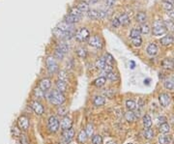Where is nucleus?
Instances as JSON below:
<instances>
[{"label":"nucleus","mask_w":174,"mask_h":144,"mask_svg":"<svg viewBox=\"0 0 174 144\" xmlns=\"http://www.w3.org/2000/svg\"><path fill=\"white\" fill-rule=\"evenodd\" d=\"M152 32H153L154 36L157 37L164 35L166 33V28L164 26V23L160 20H155L153 23V30H152Z\"/></svg>","instance_id":"f257e3e1"},{"label":"nucleus","mask_w":174,"mask_h":144,"mask_svg":"<svg viewBox=\"0 0 174 144\" xmlns=\"http://www.w3.org/2000/svg\"><path fill=\"white\" fill-rule=\"evenodd\" d=\"M49 101H50V103H52L53 105H61L63 103L65 102V96L63 95V93L57 91V90H54V91H52L50 93Z\"/></svg>","instance_id":"f03ea898"},{"label":"nucleus","mask_w":174,"mask_h":144,"mask_svg":"<svg viewBox=\"0 0 174 144\" xmlns=\"http://www.w3.org/2000/svg\"><path fill=\"white\" fill-rule=\"evenodd\" d=\"M52 33L54 34V36L56 37V38L61 39V40H65V41L72 39L73 37L75 36V30L65 32V31H62L61 29H59L58 27H55L54 29H53Z\"/></svg>","instance_id":"7ed1b4c3"},{"label":"nucleus","mask_w":174,"mask_h":144,"mask_svg":"<svg viewBox=\"0 0 174 144\" xmlns=\"http://www.w3.org/2000/svg\"><path fill=\"white\" fill-rule=\"evenodd\" d=\"M75 37L78 42H85L90 38V32L86 27H80L75 32Z\"/></svg>","instance_id":"20e7f679"},{"label":"nucleus","mask_w":174,"mask_h":144,"mask_svg":"<svg viewBox=\"0 0 174 144\" xmlns=\"http://www.w3.org/2000/svg\"><path fill=\"white\" fill-rule=\"evenodd\" d=\"M46 64L47 71H49V74H54L55 72L58 70L57 62H56L55 58L53 57V56H49V57L46 58Z\"/></svg>","instance_id":"39448f33"},{"label":"nucleus","mask_w":174,"mask_h":144,"mask_svg":"<svg viewBox=\"0 0 174 144\" xmlns=\"http://www.w3.org/2000/svg\"><path fill=\"white\" fill-rule=\"evenodd\" d=\"M88 44L90 46L95 48H103V41L98 35H94L88 39Z\"/></svg>","instance_id":"423d86ee"},{"label":"nucleus","mask_w":174,"mask_h":144,"mask_svg":"<svg viewBox=\"0 0 174 144\" xmlns=\"http://www.w3.org/2000/svg\"><path fill=\"white\" fill-rule=\"evenodd\" d=\"M47 126H49V129L50 131L55 133L59 129V122L54 116H50L49 118V121H47Z\"/></svg>","instance_id":"0eeeda50"},{"label":"nucleus","mask_w":174,"mask_h":144,"mask_svg":"<svg viewBox=\"0 0 174 144\" xmlns=\"http://www.w3.org/2000/svg\"><path fill=\"white\" fill-rule=\"evenodd\" d=\"M18 126L20 130L23 131H27L29 129V119L24 115H21V116L18 119Z\"/></svg>","instance_id":"6e6552de"},{"label":"nucleus","mask_w":174,"mask_h":144,"mask_svg":"<svg viewBox=\"0 0 174 144\" xmlns=\"http://www.w3.org/2000/svg\"><path fill=\"white\" fill-rule=\"evenodd\" d=\"M31 107H32L35 113L38 115H42L44 112H45V108H44L42 104H40V103L37 101H33L31 103Z\"/></svg>","instance_id":"1a4fd4ad"},{"label":"nucleus","mask_w":174,"mask_h":144,"mask_svg":"<svg viewBox=\"0 0 174 144\" xmlns=\"http://www.w3.org/2000/svg\"><path fill=\"white\" fill-rule=\"evenodd\" d=\"M62 136H63V139H64V141L66 143H69L71 140L74 138L75 136V131L72 129H68V130H64L63 131V133H62Z\"/></svg>","instance_id":"9d476101"},{"label":"nucleus","mask_w":174,"mask_h":144,"mask_svg":"<svg viewBox=\"0 0 174 144\" xmlns=\"http://www.w3.org/2000/svg\"><path fill=\"white\" fill-rule=\"evenodd\" d=\"M159 101H160V104L163 107H166V106H168V105L170 104V101H171V98H170V96L168 94L166 93H163L161 94L160 97H159Z\"/></svg>","instance_id":"9b49d317"},{"label":"nucleus","mask_w":174,"mask_h":144,"mask_svg":"<svg viewBox=\"0 0 174 144\" xmlns=\"http://www.w3.org/2000/svg\"><path fill=\"white\" fill-rule=\"evenodd\" d=\"M118 20L120 22V25L121 26H127L131 23V18H130L128 14H121L118 17Z\"/></svg>","instance_id":"f8f14e48"},{"label":"nucleus","mask_w":174,"mask_h":144,"mask_svg":"<svg viewBox=\"0 0 174 144\" xmlns=\"http://www.w3.org/2000/svg\"><path fill=\"white\" fill-rule=\"evenodd\" d=\"M64 21H65V22L69 23V24H72V25H74V24H75V23L80 22V18L75 17V15H72L68 14V15H65Z\"/></svg>","instance_id":"ddd939ff"},{"label":"nucleus","mask_w":174,"mask_h":144,"mask_svg":"<svg viewBox=\"0 0 174 144\" xmlns=\"http://www.w3.org/2000/svg\"><path fill=\"white\" fill-rule=\"evenodd\" d=\"M73 125L72 120L69 117H63V119L61 120V123H60V127L62 128V130H68L71 129Z\"/></svg>","instance_id":"4468645a"},{"label":"nucleus","mask_w":174,"mask_h":144,"mask_svg":"<svg viewBox=\"0 0 174 144\" xmlns=\"http://www.w3.org/2000/svg\"><path fill=\"white\" fill-rule=\"evenodd\" d=\"M58 27L59 29H61L62 31H65V32H68V31H74L75 28L74 25H72V24H69L67 22H65L64 20L61 21L60 23H58V25L56 26Z\"/></svg>","instance_id":"2eb2a0df"},{"label":"nucleus","mask_w":174,"mask_h":144,"mask_svg":"<svg viewBox=\"0 0 174 144\" xmlns=\"http://www.w3.org/2000/svg\"><path fill=\"white\" fill-rule=\"evenodd\" d=\"M146 52L148 55L150 56H155L158 53V46L155 43H151L148 45L147 48H146Z\"/></svg>","instance_id":"dca6fc26"},{"label":"nucleus","mask_w":174,"mask_h":144,"mask_svg":"<svg viewBox=\"0 0 174 144\" xmlns=\"http://www.w3.org/2000/svg\"><path fill=\"white\" fill-rule=\"evenodd\" d=\"M50 86H51V82H50V79H44L41 80L39 83V88L42 89L43 91L49 90L50 88Z\"/></svg>","instance_id":"f3484780"},{"label":"nucleus","mask_w":174,"mask_h":144,"mask_svg":"<svg viewBox=\"0 0 174 144\" xmlns=\"http://www.w3.org/2000/svg\"><path fill=\"white\" fill-rule=\"evenodd\" d=\"M160 42H161V44H162L163 46H171L172 44H174V38L172 36H170V35H166V36L163 37V38L161 39Z\"/></svg>","instance_id":"a211bd4d"},{"label":"nucleus","mask_w":174,"mask_h":144,"mask_svg":"<svg viewBox=\"0 0 174 144\" xmlns=\"http://www.w3.org/2000/svg\"><path fill=\"white\" fill-rule=\"evenodd\" d=\"M87 17L90 18V20H101L100 18V11L99 10H89L87 12Z\"/></svg>","instance_id":"6ab92c4d"},{"label":"nucleus","mask_w":174,"mask_h":144,"mask_svg":"<svg viewBox=\"0 0 174 144\" xmlns=\"http://www.w3.org/2000/svg\"><path fill=\"white\" fill-rule=\"evenodd\" d=\"M69 44H67L66 42H61V43H59L57 46H56V48H55V51H58L60 52H62V53H64V54L66 55V53H67L69 51Z\"/></svg>","instance_id":"aec40b11"},{"label":"nucleus","mask_w":174,"mask_h":144,"mask_svg":"<svg viewBox=\"0 0 174 144\" xmlns=\"http://www.w3.org/2000/svg\"><path fill=\"white\" fill-rule=\"evenodd\" d=\"M77 8L81 12L82 14H83V13H87V12L90 10V6L88 5L87 3L84 1V0H83V1H80V2L77 3Z\"/></svg>","instance_id":"412c9836"},{"label":"nucleus","mask_w":174,"mask_h":144,"mask_svg":"<svg viewBox=\"0 0 174 144\" xmlns=\"http://www.w3.org/2000/svg\"><path fill=\"white\" fill-rule=\"evenodd\" d=\"M172 137L167 134H163L159 136V142L160 144H171L172 143Z\"/></svg>","instance_id":"4be33fe9"},{"label":"nucleus","mask_w":174,"mask_h":144,"mask_svg":"<svg viewBox=\"0 0 174 144\" xmlns=\"http://www.w3.org/2000/svg\"><path fill=\"white\" fill-rule=\"evenodd\" d=\"M135 20H137V22H139L140 24L146 23L147 15H146V14L144 13V12H139V13H137V15H135Z\"/></svg>","instance_id":"5701e85b"},{"label":"nucleus","mask_w":174,"mask_h":144,"mask_svg":"<svg viewBox=\"0 0 174 144\" xmlns=\"http://www.w3.org/2000/svg\"><path fill=\"white\" fill-rule=\"evenodd\" d=\"M162 65H163V67L164 69H166V70H173V68H174L173 61L170 60V59H168V58L164 59V60L163 61Z\"/></svg>","instance_id":"b1692460"},{"label":"nucleus","mask_w":174,"mask_h":144,"mask_svg":"<svg viewBox=\"0 0 174 144\" xmlns=\"http://www.w3.org/2000/svg\"><path fill=\"white\" fill-rule=\"evenodd\" d=\"M56 89H57V91L61 93L65 92L66 89H67V83L62 80H58L57 82H56Z\"/></svg>","instance_id":"393cba45"},{"label":"nucleus","mask_w":174,"mask_h":144,"mask_svg":"<svg viewBox=\"0 0 174 144\" xmlns=\"http://www.w3.org/2000/svg\"><path fill=\"white\" fill-rule=\"evenodd\" d=\"M106 104V99L103 96H96L94 98V105L96 106H102Z\"/></svg>","instance_id":"a878e982"},{"label":"nucleus","mask_w":174,"mask_h":144,"mask_svg":"<svg viewBox=\"0 0 174 144\" xmlns=\"http://www.w3.org/2000/svg\"><path fill=\"white\" fill-rule=\"evenodd\" d=\"M106 60H104V57H101L99 59H97L96 63H95V66H96L97 69H99V70H104V68L106 67Z\"/></svg>","instance_id":"bb28decb"},{"label":"nucleus","mask_w":174,"mask_h":144,"mask_svg":"<svg viewBox=\"0 0 174 144\" xmlns=\"http://www.w3.org/2000/svg\"><path fill=\"white\" fill-rule=\"evenodd\" d=\"M125 118H126V120H127L128 122H135L137 119V116L132 111L129 110L127 113L125 114Z\"/></svg>","instance_id":"cd10ccee"},{"label":"nucleus","mask_w":174,"mask_h":144,"mask_svg":"<svg viewBox=\"0 0 174 144\" xmlns=\"http://www.w3.org/2000/svg\"><path fill=\"white\" fill-rule=\"evenodd\" d=\"M106 77H98L97 79L94 80V85L97 86V87H102V86L104 85V84H106Z\"/></svg>","instance_id":"c85d7f7f"},{"label":"nucleus","mask_w":174,"mask_h":144,"mask_svg":"<svg viewBox=\"0 0 174 144\" xmlns=\"http://www.w3.org/2000/svg\"><path fill=\"white\" fill-rule=\"evenodd\" d=\"M143 125H144V127L146 128H150L152 126V118L149 114H145L144 116H143Z\"/></svg>","instance_id":"c756f323"},{"label":"nucleus","mask_w":174,"mask_h":144,"mask_svg":"<svg viewBox=\"0 0 174 144\" xmlns=\"http://www.w3.org/2000/svg\"><path fill=\"white\" fill-rule=\"evenodd\" d=\"M159 130L162 133H169V131H170V125L168 123H163V124H161L160 125V127H159Z\"/></svg>","instance_id":"7c9ffc66"},{"label":"nucleus","mask_w":174,"mask_h":144,"mask_svg":"<svg viewBox=\"0 0 174 144\" xmlns=\"http://www.w3.org/2000/svg\"><path fill=\"white\" fill-rule=\"evenodd\" d=\"M87 138H88V136L86 134V133H85V131H80L77 136V141L80 143H84L87 140Z\"/></svg>","instance_id":"2f4dec72"},{"label":"nucleus","mask_w":174,"mask_h":144,"mask_svg":"<svg viewBox=\"0 0 174 144\" xmlns=\"http://www.w3.org/2000/svg\"><path fill=\"white\" fill-rule=\"evenodd\" d=\"M69 14L72 15H75V17H77V18H81V17H82V13L78 10L77 7H73V8L70 9Z\"/></svg>","instance_id":"473e14b6"},{"label":"nucleus","mask_w":174,"mask_h":144,"mask_svg":"<svg viewBox=\"0 0 174 144\" xmlns=\"http://www.w3.org/2000/svg\"><path fill=\"white\" fill-rule=\"evenodd\" d=\"M139 31H140L141 34H148L150 32V26L148 25L147 23H142L140 24V26H139Z\"/></svg>","instance_id":"72a5a7b5"},{"label":"nucleus","mask_w":174,"mask_h":144,"mask_svg":"<svg viewBox=\"0 0 174 144\" xmlns=\"http://www.w3.org/2000/svg\"><path fill=\"white\" fill-rule=\"evenodd\" d=\"M104 60H106V63L107 64V65H110V66H112L113 65V63H114V58H113V56L110 54V53H106L104 54Z\"/></svg>","instance_id":"f704fd0d"},{"label":"nucleus","mask_w":174,"mask_h":144,"mask_svg":"<svg viewBox=\"0 0 174 144\" xmlns=\"http://www.w3.org/2000/svg\"><path fill=\"white\" fill-rule=\"evenodd\" d=\"M140 35H141V33L138 28H132L131 30V33H130V38L131 39L138 38V37H140Z\"/></svg>","instance_id":"c9c22d12"},{"label":"nucleus","mask_w":174,"mask_h":144,"mask_svg":"<svg viewBox=\"0 0 174 144\" xmlns=\"http://www.w3.org/2000/svg\"><path fill=\"white\" fill-rule=\"evenodd\" d=\"M126 106H127L129 110L132 111L137 108V104H135V102L132 101V100H128V101L126 102Z\"/></svg>","instance_id":"e433bc0d"},{"label":"nucleus","mask_w":174,"mask_h":144,"mask_svg":"<svg viewBox=\"0 0 174 144\" xmlns=\"http://www.w3.org/2000/svg\"><path fill=\"white\" fill-rule=\"evenodd\" d=\"M77 55L80 58H85L87 55V51L84 48H78L77 49Z\"/></svg>","instance_id":"4c0bfd02"},{"label":"nucleus","mask_w":174,"mask_h":144,"mask_svg":"<svg viewBox=\"0 0 174 144\" xmlns=\"http://www.w3.org/2000/svg\"><path fill=\"white\" fill-rule=\"evenodd\" d=\"M144 136L147 139H152L154 137V131L150 129V128H147L144 131Z\"/></svg>","instance_id":"58836bf2"},{"label":"nucleus","mask_w":174,"mask_h":144,"mask_svg":"<svg viewBox=\"0 0 174 144\" xmlns=\"http://www.w3.org/2000/svg\"><path fill=\"white\" fill-rule=\"evenodd\" d=\"M34 95L37 97L38 99H44L45 97V91H43L42 89H40L39 87L34 90Z\"/></svg>","instance_id":"ea45409f"},{"label":"nucleus","mask_w":174,"mask_h":144,"mask_svg":"<svg viewBox=\"0 0 174 144\" xmlns=\"http://www.w3.org/2000/svg\"><path fill=\"white\" fill-rule=\"evenodd\" d=\"M58 77H59V80L64 81V82H66V83L68 82V74H67V73H66V72L60 71L59 72V74H58Z\"/></svg>","instance_id":"a19ab883"},{"label":"nucleus","mask_w":174,"mask_h":144,"mask_svg":"<svg viewBox=\"0 0 174 144\" xmlns=\"http://www.w3.org/2000/svg\"><path fill=\"white\" fill-rule=\"evenodd\" d=\"M131 40H132V44L134 45V46H135V48H138V46H140L142 45L141 37H138V38H134V39H131Z\"/></svg>","instance_id":"79ce46f5"},{"label":"nucleus","mask_w":174,"mask_h":144,"mask_svg":"<svg viewBox=\"0 0 174 144\" xmlns=\"http://www.w3.org/2000/svg\"><path fill=\"white\" fill-rule=\"evenodd\" d=\"M92 142L93 144H102L103 143V137L99 136V134H96V136H93L92 137Z\"/></svg>","instance_id":"37998d69"},{"label":"nucleus","mask_w":174,"mask_h":144,"mask_svg":"<svg viewBox=\"0 0 174 144\" xmlns=\"http://www.w3.org/2000/svg\"><path fill=\"white\" fill-rule=\"evenodd\" d=\"M106 79H109V80H111V81H114V80H116L117 79H118V77H117L116 73H114L113 71H111V72H109V73L106 74Z\"/></svg>","instance_id":"c03bdc74"},{"label":"nucleus","mask_w":174,"mask_h":144,"mask_svg":"<svg viewBox=\"0 0 174 144\" xmlns=\"http://www.w3.org/2000/svg\"><path fill=\"white\" fill-rule=\"evenodd\" d=\"M100 11V18L101 20H104V18H106L109 15V10L107 9H104V10H99Z\"/></svg>","instance_id":"a18cd8bd"},{"label":"nucleus","mask_w":174,"mask_h":144,"mask_svg":"<svg viewBox=\"0 0 174 144\" xmlns=\"http://www.w3.org/2000/svg\"><path fill=\"white\" fill-rule=\"evenodd\" d=\"M164 87H166V89H168V90H172L174 88V81L171 80V79L166 80V81H164Z\"/></svg>","instance_id":"49530a36"},{"label":"nucleus","mask_w":174,"mask_h":144,"mask_svg":"<svg viewBox=\"0 0 174 144\" xmlns=\"http://www.w3.org/2000/svg\"><path fill=\"white\" fill-rule=\"evenodd\" d=\"M164 26H166V30H169V31H174V22H172L171 20H168V21H164Z\"/></svg>","instance_id":"de8ad7c7"},{"label":"nucleus","mask_w":174,"mask_h":144,"mask_svg":"<svg viewBox=\"0 0 174 144\" xmlns=\"http://www.w3.org/2000/svg\"><path fill=\"white\" fill-rule=\"evenodd\" d=\"M110 24H111V26L113 28H119L120 26V22L118 20V18H113L111 20H110Z\"/></svg>","instance_id":"09e8293b"},{"label":"nucleus","mask_w":174,"mask_h":144,"mask_svg":"<svg viewBox=\"0 0 174 144\" xmlns=\"http://www.w3.org/2000/svg\"><path fill=\"white\" fill-rule=\"evenodd\" d=\"M93 131H94L93 125L92 124H88L87 127H86V129H85V133H86V134L88 136H92V134H93Z\"/></svg>","instance_id":"8fccbe9b"},{"label":"nucleus","mask_w":174,"mask_h":144,"mask_svg":"<svg viewBox=\"0 0 174 144\" xmlns=\"http://www.w3.org/2000/svg\"><path fill=\"white\" fill-rule=\"evenodd\" d=\"M163 7L164 10H166L167 12H169V11L173 10V5H172V4H170V3L163 2Z\"/></svg>","instance_id":"3c124183"},{"label":"nucleus","mask_w":174,"mask_h":144,"mask_svg":"<svg viewBox=\"0 0 174 144\" xmlns=\"http://www.w3.org/2000/svg\"><path fill=\"white\" fill-rule=\"evenodd\" d=\"M116 0H106V6L107 8H112L115 5Z\"/></svg>","instance_id":"603ef678"},{"label":"nucleus","mask_w":174,"mask_h":144,"mask_svg":"<svg viewBox=\"0 0 174 144\" xmlns=\"http://www.w3.org/2000/svg\"><path fill=\"white\" fill-rule=\"evenodd\" d=\"M66 113H67V109L63 107V106H60V108L58 109V114L61 115V116H64Z\"/></svg>","instance_id":"864d4df0"},{"label":"nucleus","mask_w":174,"mask_h":144,"mask_svg":"<svg viewBox=\"0 0 174 144\" xmlns=\"http://www.w3.org/2000/svg\"><path fill=\"white\" fill-rule=\"evenodd\" d=\"M104 94H106V95L108 97V98L111 99L112 97H113V95H114V90H113V89H109L108 91H106Z\"/></svg>","instance_id":"5fc2aeb1"},{"label":"nucleus","mask_w":174,"mask_h":144,"mask_svg":"<svg viewBox=\"0 0 174 144\" xmlns=\"http://www.w3.org/2000/svg\"><path fill=\"white\" fill-rule=\"evenodd\" d=\"M84 1L90 6V5H95V4H97V3H99L100 0H84Z\"/></svg>","instance_id":"6e6d98bb"},{"label":"nucleus","mask_w":174,"mask_h":144,"mask_svg":"<svg viewBox=\"0 0 174 144\" xmlns=\"http://www.w3.org/2000/svg\"><path fill=\"white\" fill-rule=\"evenodd\" d=\"M166 117H158V122H159L160 124H163V123H166Z\"/></svg>","instance_id":"4d7b16f0"},{"label":"nucleus","mask_w":174,"mask_h":144,"mask_svg":"<svg viewBox=\"0 0 174 144\" xmlns=\"http://www.w3.org/2000/svg\"><path fill=\"white\" fill-rule=\"evenodd\" d=\"M168 15H169V18H174V10H171V11H169L168 13Z\"/></svg>","instance_id":"13d9d810"},{"label":"nucleus","mask_w":174,"mask_h":144,"mask_svg":"<svg viewBox=\"0 0 174 144\" xmlns=\"http://www.w3.org/2000/svg\"><path fill=\"white\" fill-rule=\"evenodd\" d=\"M163 2H166V3H170V4H173V3H174V0H163Z\"/></svg>","instance_id":"bf43d9fd"},{"label":"nucleus","mask_w":174,"mask_h":144,"mask_svg":"<svg viewBox=\"0 0 174 144\" xmlns=\"http://www.w3.org/2000/svg\"><path fill=\"white\" fill-rule=\"evenodd\" d=\"M135 62H134V61H131V68H132V69H134V68H135Z\"/></svg>","instance_id":"052dcab7"},{"label":"nucleus","mask_w":174,"mask_h":144,"mask_svg":"<svg viewBox=\"0 0 174 144\" xmlns=\"http://www.w3.org/2000/svg\"><path fill=\"white\" fill-rule=\"evenodd\" d=\"M106 144H116V142H114V141H108V142H106Z\"/></svg>","instance_id":"680f3d73"},{"label":"nucleus","mask_w":174,"mask_h":144,"mask_svg":"<svg viewBox=\"0 0 174 144\" xmlns=\"http://www.w3.org/2000/svg\"><path fill=\"white\" fill-rule=\"evenodd\" d=\"M127 144H132V143H127Z\"/></svg>","instance_id":"e2e57ef3"},{"label":"nucleus","mask_w":174,"mask_h":144,"mask_svg":"<svg viewBox=\"0 0 174 144\" xmlns=\"http://www.w3.org/2000/svg\"><path fill=\"white\" fill-rule=\"evenodd\" d=\"M173 79H174V77H173ZM173 81H174V80H173Z\"/></svg>","instance_id":"0e129e2a"},{"label":"nucleus","mask_w":174,"mask_h":144,"mask_svg":"<svg viewBox=\"0 0 174 144\" xmlns=\"http://www.w3.org/2000/svg\"><path fill=\"white\" fill-rule=\"evenodd\" d=\"M173 63H174V60H173Z\"/></svg>","instance_id":"69168bd1"}]
</instances>
